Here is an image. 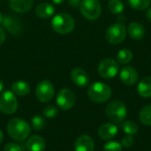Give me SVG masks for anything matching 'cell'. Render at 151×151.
<instances>
[{"mask_svg":"<svg viewBox=\"0 0 151 151\" xmlns=\"http://www.w3.org/2000/svg\"><path fill=\"white\" fill-rule=\"evenodd\" d=\"M129 35L134 40H141L145 35V28L139 22H132L127 28Z\"/></svg>","mask_w":151,"mask_h":151,"instance_id":"cell-17","label":"cell"},{"mask_svg":"<svg viewBox=\"0 0 151 151\" xmlns=\"http://www.w3.org/2000/svg\"><path fill=\"white\" fill-rule=\"evenodd\" d=\"M127 36V28L121 23H115L111 25L105 33V38L108 42L111 44H118L123 42Z\"/></svg>","mask_w":151,"mask_h":151,"instance_id":"cell-6","label":"cell"},{"mask_svg":"<svg viewBox=\"0 0 151 151\" xmlns=\"http://www.w3.org/2000/svg\"><path fill=\"white\" fill-rule=\"evenodd\" d=\"M3 88H4V83H3V81L0 80V92L3 90Z\"/></svg>","mask_w":151,"mask_h":151,"instance_id":"cell-37","label":"cell"},{"mask_svg":"<svg viewBox=\"0 0 151 151\" xmlns=\"http://www.w3.org/2000/svg\"><path fill=\"white\" fill-rule=\"evenodd\" d=\"M9 5L17 12H26L33 5V0H9Z\"/></svg>","mask_w":151,"mask_h":151,"instance_id":"cell-18","label":"cell"},{"mask_svg":"<svg viewBox=\"0 0 151 151\" xmlns=\"http://www.w3.org/2000/svg\"><path fill=\"white\" fill-rule=\"evenodd\" d=\"M104 151H122V145L118 142H109L104 144Z\"/></svg>","mask_w":151,"mask_h":151,"instance_id":"cell-29","label":"cell"},{"mask_svg":"<svg viewBox=\"0 0 151 151\" xmlns=\"http://www.w3.org/2000/svg\"><path fill=\"white\" fill-rule=\"evenodd\" d=\"M6 129L11 138L19 142L24 141L31 132L29 125L25 120L18 118L11 119L7 124Z\"/></svg>","mask_w":151,"mask_h":151,"instance_id":"cell-1","label":"cell"},{"mask_svg":"<svg viewBox=\"0 0 151 151\" xmlns=\"http://www.w3.org/2000/svg\"><path fill=\"white\" fill-rule=\"evenodd\" d=\"M122 128H123V131L128 135L136 134L138 133V129H139L137 124L133 120L125 121L122 125Z\"/></svg>","mask_w":151,"mask_h":151,"instance_id":"cell-25","label":"cell"},{"mask_svg":"<svg viewBox=\"0 0 151 151\" xmlns=\"http://www.w3.org/2000/svg\"><path fill=\"white\" fill-rule=\"evenodd\" d=\"M88 96L91 101L102 104L108 101L111 96V88L105 83L96 81L88 87Z\"/></svg>","mask_w":151,"mask_h":151,"instance_id":"cell-2","label":"cell"},{"mask_svg":"<svg viewBox=\"0 0 151 151\" xmlns=\"http://www.w3.org/2000/svg\"><path fill=\"white\" fill-rule=\"evenodd\" d=\"M12 89L15 95L19 96H25L29 93L30 86L27 82L24 81H18L12 85Z\"/></svg>","mask_w":151,"mask_h":151,"instance_id":"cell-21","label":"cell"},{"mask_svg":"<svg viewBox=\"0 0 151 151\" xmlns=\"http://www.w3.org/2000/svg\"><path fill=\"white\" fill-rule=\"evenodd\" d=\"M32 127L35 130L40 131L45 127V120L42 116L35 115L32 119Z\"/></svg>","mask_w":151,"mask_h":151,"instance_id":"cell-27","label":"cell"},{"mask_svg":"<svg viewBox=\"0 0 151 151\" xmlns=\"http://www.w3.org/2000/svg\"><path fill=\"white\" fill-rule=\"evenodd\" d=\"M127 2L133 9L142 11L150 7L151 0H127Z\"/></svg>","mask_w":151,"mask_h":151,"instance_id":"cell-24","label":"cell"},{"mask_svg":"<svg viewBox=\"0 0 151 151\" xmlns=\"http://www.w3.org/2000/svg\"><path fill=\"white\" fill-rule=\"evenodd\" d=\"M134 142V138L132 137V135H127V136H125V137L122 139V141H121V145H122V147H124V148H130V147L133 146Z\"/></svg>","mask_w":151,"mask_h":151,"instance_id":"cell-30","label":"cell"},{"mask_svg":"<svg viewBox=\"0 0 151 151\" xmlns=\"http://www.w3.org/2000/svg\"><path fill=\"white\" fill-rule=\"evenodd\" d=\"M64 1H65V0H52V2H53L54 4H62Z\"/></svg>","mask_w":151,"mask_h":151,"instance_id":"cell-35","label":"cell"},{"mask_svg":"<svg viewBox=\"0 0 151 151\" xmlns=\"http://www.w3.org/2000/svg\"><path fill=\"white\" fill-rule=\"evenodd\" d=\"M140 120L145 126H151V104L143 107L141 110Z\"/></svg>","mask_w":151,"mask_h":151,"instance_id":"cell-23","label":"cell"},{"mask_svg":"<svg viewBox=\"0 0 151 151\" xmlns=\"http://www.w3.org/2000/svg\"><path fill=\"white\" fill-rule=\"evenodd\" d=\"M119 70V62L112 58H104L103 59L98 65L99 75L106 80L114 78Z\"/></svg>","mask_w":151,"mask_h":151,"instance_id":"cell-7","label":"cell"},{"mask_svg":"<svg viewBox=\"0 0 151 151\" xmlns=\"http://www.w3.org/2000/svg\"><path fill=\"white\" fill-rule=\"evenodd\" d=\"M118 134V127L114 123H105L98 129V134L103 140H110Z\"/></svg>","mask_w":151,"mask_h":151,"instance_id":"cell-14","label":"cell"},{"mask_svg":"<svg viewBox=\"0 0 151 151\" xmlns=\"http://www.w3.org/2000/svg\"><path fill=\"white\" fill-rule=\"evenodd\" d=\"M3 139H4V134H3L2 131L0 130V144H1L2 142H3Z\"/></svg>","mask_w":151,"mask_h":151,"instance_id":"cell-36","label":"cell"},{"mask_svg":"<svg viewBox=\"0 0 151 151\" xmlns=\"http://www.w3.org/2000/svg\"><path fill=\"white\" fill-rule=\"evenodd\" d=\"M18 108L17 99L11 91H4L0 95V111L4 114H13Z\"/></svg>","mask_w":151,"mask_h":151,"instance_id":"cell-8","label":"cell"},{"mask_svg":"<svg viewBox=\"0 0 151 151\" xmlns=\"http://www.w3.org/2000/svg\"><path fill=\"white\" fill-rule=\"evenodd\" d=\"M81 0H68V4H69L70 5L73 6V7L79 6L80 4H81Z\"/></svg>","mask_w":151,"mask_h":151,"instance_id":"cell-33","label":"cell"},{"mask_svg":"<svg viewBox=\"0 0 151 151\" xmlns=\"http://www.w3.org/2000/svg\"><path fill=\"white\" fill-rule=\"evenodd\" d=\"M2 23H3L4 27L10 33H12L13 35H18L21 31V25H20L19 21L12 16L4 17Z\"/></svg>","mask_w":151,"mask_h":151,"instance_id":"cell-15","label":"cell"},{"mask_svg":"<svg viewBox=\"0 0 151 151\" xmlns=\"http://www.w3.org/2000/svg\"><path fill=\"white\" fill-rule=\"evenodd\" d=\"M3 19H4V17H3L2 13L0 12V23H2V22H3Z\"/></svg>","mask_w":151,"mask_h":151,"instance_id":"cell-38","label":"cell"},{"mask_svg":"<svg viewBox=\"0 0 151 151\" xmlns=\"http://www.w3.org/2000/svg\"><path fill=\"white\" fill-rule=\"evenodd\" d=\"M109 10L113 14H119L122 13L125 10L124 4L120 0H111L109 2Z\"/></svg>","mask_w":151,"mask_h":151,"instance_id":"cell-26","label":"cell"},{"mask_svg":"<svg viewBox=\"0 0 151 151\" xmlns=\"http://www.w3.org/2000/svg\"><path fill=\"white\" fill-rule=\"evenodd\" d=\"M106 115L112 123L120 124L127 118V106L120 100H113L110 102L106 107Z\"/></svg>","mask_w":151,"mask_h":151,"instance_id":"cell-4","label":"cell"},{"mask_svg":"<svg viewBox=\"0 0 151 151\" xmlns=\"http://www.w3.org/2000/svg\"><path fill=\"white\" fill-rule=\"evenodd\" d=\"M76 97L74 93L69 88H63L61 89L57 96V104L58 106L64 111H68L72 109L75 104Z\"/></svg>","mask_w":151,"mask_h":151,"instance_id":"cell-10","label":"cell"},{"mask_svg":"<svg viewBox=\"0 0 151 151\" xmlns=\"http://www.w3.org/2000/svg\"><path fill=\"white\" fill-rule=\"evenodd\" d=\"M75 151H94L95 143L92 138L88 135L83 134L77 138L74 143Z\"/></svg>","mask_w":151,"mask_h":151,"instance_id":"cell-13","label":"cell"},{"mask_svg":"<svg viewBox=\"0 0 151 151\" xmlns=\"http://www.w3.org/2000/svg\"><path fill=\"white\" fill-rule=\"evenodd\" d=\"M71 80L78 87H86L89 83V76L81 68H74L71 73Z\"/></svg>","mask_w":151,"mask_h":151,"instance_id":"cell-12","label":"cell"},{"mask_svg":"<svg viewBox=\"0 0 151 151\" xmlns=\"http://www.w3.org/2000/svg\"><path fill=\"white\" fill-rule=\"evenodd\" d=\"M4 151H23V149L16 143H8L7 145H5Z\"/></svg>","mask_w":151,"mask_h":151,"instance_id":"cell-31","label":"cell"},{"mask_svg":"<svg viewBox=\"0 0 151 151\" xmlns=\"http://www.w3.org/2000/svg\"><path fill=\"white\" fill-rule=\"evenodd\" d=\"M55 94V88L53 84L47 80L42 81L38 83L35 88V96L37 99L42 103L50 102Z\"/></svg>","mask_w":151,"mask_h":151,"instance_id":"cell-9","label":"cell"},{"mask_svg":"<svg viewBox=\"0 0 151 151\" xmlns=\"http://www.w3.org/2000/svg\"><path fill=\"white\" fill-rule=\"evenodd\" d=\"M26 145L29 151H43L45 149V142L39 135H33L28 138Z\"/></svg>","mask_w":151,"mask_h":151,"instance_id":"cell-16","label":"cell"},{"mask_svg":"<svg viewBox=\"0 0 151 151\" xmlns=\"http://www.w3.org/2000/svg\"><path fill=\"white\" fill-rule=\"evenodd\" d=\"M55 12V8L49 3L39 4L35 8V14L42 19H47L52 16Z\"/></svg>","mask_w":151,"mask_h":151,"instance_id":"cell-19","label":"cell"},{"mask_svg":"<svg viewBox=\"0 0 151 151\" xmlns=\"http://www.w3.org/2000/svg\"><path fill=\"white\" fill-rule=\"evenodd\" d=\"M137 92L142 97H151V77H146L139 82Z\"/></svg>","mask_w":151,"mask_h":151,"instance_id":"cell-20","label":"cell"},{"mask_svg":"<svg viewBox=\"0 0 151 151\" xmlns=\"http://www.w3.org/2000/svg\"><path fill=\"white\" fill-rule=\"evenodd\" d=\"M5 41V32L3 28H0V45L3 44Z\"/></svg>","mask_w":151,"mask_h":151,"instance_id":"cell-32","label":"cell"},{"mask_svg":"<svg viewBox=\"0 0 151 151\" xmlns=\"http://www.w3.org/2000/svg\"><path fill=\"white\" fill-rule=\"evenodd\" d=\"M58 114V111L57 107L54 105H47L43 109V115L48 119H53Z\"/></svg>","mask_w":151,"mask_h":151,"instance_id":"cell-28","label":"cell"},{"mask_svg":"<svg viewBox=\"0 0 151 151\" xmlns=\"http://www.w3.org/2000/svg\"><path fill=\"white\" fill-rule=\"evenodd\" d=\"M120 80L122 81V82L127 86H132L134 84H135L138 81V73L136 72V70L129 65L124 66L121 70H120Z\"/></svg>","mask_w":151,"mask_h":151,"instance_id":"cell-11","label":"cell"},{"mask_svg":"<svg viewBox=\"0 0 151 151\" xmlns=\"http://www.w3.org/2000/svg\"><path fill=\"white\" fill-rule=\"evenodd\" d=\"M146 17L149 19V21L151 22V7H149L146 11Z\"/></svg>","mask_w":151,"mask_h":151,"instance_id":"cell-34","label":"cell"},{"mask_svg":"<svg viewBox=\"0 0 151 151\" xmlns=\"http://www.w3.org/2000/svg\"><path fill=\"white\" fill-rule=\"evenodd\" d=\"M80 11L86 19L95 20L101 14V4L98 0H82L80 4Z\"/></svg>","mask_w":151,"mask_h":151,"instance_id":"cell-5","label":"cell"},{"mask_svg":"<svg viewBox=\"0 0 151 151\" xmlns=\"http://www.w3.org/2000/svg\"><path fill=\"white\" fill-rule=\"evenodd\" d=\"M52 29L60 35H67L75 27V21L72 16L67 13H58L51 20Z\"/></svg>","mask_w":151,"mask_h":151,"instance_id":"cell-3","label":"cell"},{"mask_svg":"<svg viewBox=\"0 0 151 151\" xmlns=\"http://www.w3.org/2000/svg\"><path fill=\"white\" fill-rule=\"evenodd\" d=\"M133 58V52L128 49H122L117 54V61L120 64H128Z\"/></svg>","mask_w":151,"mask_h":151,"instance_id":"cell-22","label":"cell"}]
</instances>
